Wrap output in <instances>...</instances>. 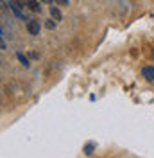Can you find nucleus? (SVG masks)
I'll list each match as a JSON object with an SVG mask.
<instances>
[{
  "instance_id": "nucleus-1",
  "label": "nucleus",
  "mask_w": 154,
  "mask_h": 158,
  "mask_svg": "<svg viewBox=\"0 0 154 158\" xmlns=\"http://www.w3.org/2000/svg\"><path fill=\"white\" fill-rule=\"evenodd\" d=\"M23 4L20 2V0H9V9L18 16V18H22V20H25V13H23Z\"/></svg>"
},
{
  "instance_id": "nucleus-2",
  "label": "nucleus",
  "mask_w": 154,
  "mask_h": 158,
  "mask_svg": "<svg viewBox=\"0 0 154 158\" xmlns=\"http://www.w3.org/2000/svg\"><path fill=\"white\" fill-rule=\"evenodd\" d=\"M39 29H41V25H39L38 20H27V31H29L32 36H38Z\"/></svg>"
},
{
  "instance_id": "nucleus-3",
  "label": "nucleus",
  "mask_w": 154,
  "mask_h": 158,
  "mask_svg": "<svg viewBox=\"0 0 154 158\" xmlns=\"http://www.w3.org/2000/svg\"><path fill=\"white\" fill-rule=\"evenodd\" d=\"M27 9L32 11V13H39L41 11V6H39L38 0H27Z\"/></svg>"
},
{
  "instance_id": "nucleus-4",
  "label": "nucleus",
  "mask_w": 154,
  "mask_h": 158,
  "mask_svg": "<svg viewBox=\"0 0 154 158\" xmlns=\"http://www.w3.org/2000/svg\"><path fill=\"white\" fill-rule=\"evenodd\" d=\"M142 74H144V77L147 81H154V67H145L142 70Z\"/></svg>"
},
{
  "instance_id": "nucleus-5",
  "label": "nucleus",
  "mask_w": 154,
  "mask_h": 158,
  "mask_svg": "<svg viewBox=\"0 0 154 158\" xmlns=\"http://www.w3.org/2000/svg\"><path fill=\"white\" fill-rule=\"evenodd\" d=\"M50 18H54L56 22H61V20H63V15H61V11H59L58 7L52 6V7H50Z\"/></svg>"
},
{
  "instance_id": "nucleus-6",
  "label": "nucleus",
  "mask_w": 154,
  "mask_h": 158,
  "mask_svg": "<svg viewBox=\"0 0 154 158\" xmlns=\"http://www.w3.org/2000/svg\"><path fill=\"white\" fill-rule=\"evenodd\" d=\"M45 27H47L48 31L56 29V20H54V18H50V20H47V23H45Z\"/></svg>"
},
{
  "instance_id": "nucleus-7",
  "label": "nucleus",
  "mask_w": 154,
  "mask_h": 158,
  "mask_svg": "<svg viewBox=\"0 0 154 158\" xmlns=\"http://www.w3.org/2000/svg\"><path fill=\"white\" fill-rule=\"evenodd\" d=\"M18 59L22 61V63H23V67H25V69L29 67V61H27V58H25V56H22V54H18Z\"/></svg>"
},
{
  "instance_id": "nucleus-8",
  "label": "nucleus",
  "mask_w": 154,
  "mask_h": 158,
  "mask_svg": "<svg viewBox=\"0 0 154 158\" xmlns=\"http://www.w3.org/2000/svg\"><path fill=\"white\" fill-rule=\"evenodd\" d=\"M58 6H63V7H68V0H54Z\"/></svg>"
},
{
  "instance_id": "nucleus-9",
  "label": "nucleus",
  "mask_w": 154,
  "mask_h": 158,
  "mask_svg": "<svg viewBox=\"0 0 154 158\" xmlns=\"http://www.w3.org/2000/svg\"><path fill=\"white\" fill-rule=\"evenodd\" d=\"M91 149H93V144H88V146H86V155L91 153Z\"/></svg>"
},
{
  "instance_id": "nucleus-10",
  "label": "nucleus",
  "mask_w": 154,
  "mask_h": 158,
  "mask_svg": "<svg viewBox=\"0 0 154 158\" xmlns=\"http://www.w3.org/2000/svg\"><path fill=\"white\" fill-rule=\"evenodd\" d=\"M0 11H6V4H4V0H0Z\"/></svg>"
},
{
  "instance_id": "nucleus-11",
  "label": "nucleus",
  "mask_w": 154,
  "mask_h": 158,
  "mask_svg": "<svg viewBox=\"0 0 154 158\" xmlns=\"http://www.w3.org/2000/svg\"><path fill=\"white\" fill-rule=\"evenodd\" d=\"M29 56H30V58H34V59H38V58H39V54H36V52H30Z\"/></svg>"
},
{
  "instance_id": "nucleus-12",
  "label": "nucleus",
  "mask_w": 154,
  "mask_h": 158,
  "mask_svg": "<svg viewBox=\"0 0 154 158\" xmlns=\"http://www.w3.org/2000/svg\"><path fill=\"white\" fill-rule=\"evenodd\" d=\"M0 49H2V50L6 49V43H4V40H2V38H0Z\"/></svg>"
},
{
  "instance_id": "nucleus-13",
  "label": "nucleus",
  "mask_w": 154,
  "mask_h": 158,
  "mask_svg": "<svg viewBox=\"0 0 154 158\" xmlns=\"http://www.w3.org/2000/svg\"><path fill=\"white\" fill-rule=\"evenodd\" d=\"M41 2H45V4H52V0H41Z\"/></svg>"
},
{
  "instance_id": "nucleus-14",
  "label": "nucleus",
  "mask_w": 154,
  "mask_h": 158,
  "mask_svg": "<svg viewBox=\"0 0 154 158\" xmlns=\"http://www.w3.org/2000/svg\"><path fill=\"white\" fill-rule=\"evenodd\" d=\"M152 58H154V49H152Z\"/></svg>"
}]
</instances>
